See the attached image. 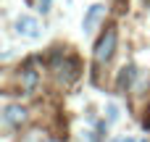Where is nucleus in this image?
I'll return each mask as SVG.
<instances>
[{"mask_svg":"<svg viewBox=\"0 0 150 142\" xmlns=\"http://www.w3.org/2000/svg\"><path fill=\"white\" fill-rule=\"evenodd\" d=\"M103 11H105V8H103L100 3H95V5H90V11L84 13V21H82V26H84V32H92V29H95V24L100 21V16H103Z\"/></svg>","mask_w":150,"mask_h":142,"instance_id":"4","label":"nucleus"},{"mask_svg":"<svg viewBox=\"0 0 150 142\" xmlns=\"http://www.w3.org/2000/svg\"><path fill=\"white\" fill-rule=\"evenodd\" d=\"M142 142H148V140H142Z\"/></svg>","mask_w":150,"mask_h":142,"instance_id":"10","label":"nucleus"},{"mask_svg":"<svg viewBox=\"0 0 150 142\" xmlns=\"http://www.w3.org/2000/svg\"><path fill=\"white\" fill-rule=\"evenodd\" d=\"M26 121V108H21V105H5V111H3V124L5 126H21Z\"/></svg>","mask_w":150,"mask_h":142,"instance_id":"3","label":"nucleus"},{"mask_svg":"<svg viewBox=\"0 0 150 142\" xmlns=\"http://www.w3.org/2000/svg\"><path fill=\"white\" fill-rule=\"evenodd\" d=\"M116 42H119V32H116V26H108V29L100 34V40L95 42V63H98V66H103V63H108V61L113 58Z\"/></svg>","mask_w":150,"mask_h":142,"instance_id":"1","label":"nucleus"},{"mask_svg":"<svg viewBox=\"0 0 150 142\" xmlns=\"http://www.w3.org/2000/svg\"><path fill=\"white\" fill-rule=\"evenodd\" d=\"M21 84H24L26 92H34V87H37V71H34L32 66H26V69L21 71Z\"/></svg>","mask_w":150,"mask_h":142,"instance_id":"6","label":"nucleus"},{"mask_svg":"<svg viewBox=\"0 0 150 142\" xmlns=\"http://www.w3.org/2000/svg\"><path fill=\"white\" fill-rule=\"evenodd\" d=\"M134 74H137V69L134 66H124L121 69V74H119V92H124V90H129V84H132V79H134Z\"/></svg>","mask_w":150,"mask_h":142,"instance_id":"5","label":"nucleus"},{"mask_svg":"<svg viewBox=\"0 0 150 142\" xmlns=\"http://www.w3.org/2000/svg\"><path fill=\"white\" fill-rule=\"evenodd\" d=\"M119 142H134V140H132V137H127V140H119Z\"/></svg>","mask_w":150,"mask_h":142,"instance_id":"8","label":"nucleus"},{"mask_svg":"<svg viewBox=\"0 0 150 142\" xmlns=\"http://www.w3.org/2000/svg\"><path fill=\"white\" fill-rule=\"evenodd\" d=\"M116 119H119V108L111 103V105H108V121H116Z\"/></svg>","mask_w":150,"mask_h":142,"instance_id":"7","label":"nucleus"},{"mask_svg":"<svg viewBox=\"0 0 150 142\" xmlns=\"http://www.w3.org/2000/svg\"><path fill=\"white\" fill-rule=\"evenodd\" d=\"M50 142H58V140H50Z\"/></svg>","mask_w":150,"mask_h":142,"instance_id":"9","label":"nucleus"},{"mask_svg":"<svg viewBox=\"0 0 150 142\" xmlns=\"http://www.w3.org/2000/svg\"><path fill=\"white\" fill-rule=\"evenodd\" d=\"M16 34L21 37H29V40H37L40 37V24L34 16H18L16 18Z\"/></svg>","mask_w":150,"mask_h":142,"instance_id":"2","label":"nucleus"}]
</instances>
